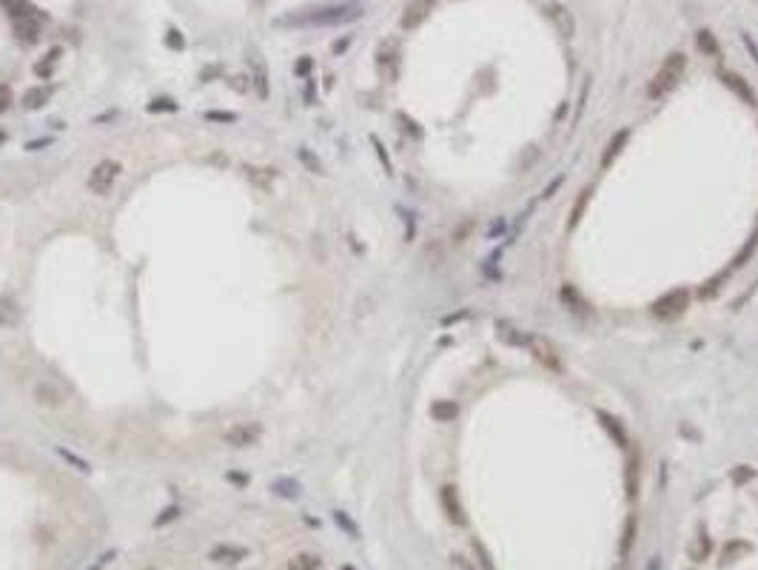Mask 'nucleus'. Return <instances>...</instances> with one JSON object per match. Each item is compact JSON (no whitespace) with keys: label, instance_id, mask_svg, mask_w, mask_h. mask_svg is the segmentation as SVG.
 <instances>
[{"label":"nucleus","instance_id":"nucleus-1","mask_svg":"<svg viewBox=\"0 0 758 570\" xmlns=\"http://www.w3.org/2000/svg\"><path fill=\"white\" fill-rule=\"evenodd\" d=\"M362 15V3L359 0H348V3H337V6H322V9H311L302 15H291L277 20L280 26H340L348 20H356Z\"/></svg>","mask_w":758,"mask_h":570},{"label":"nucleus","instance_id":"nucleus-2","mask_svg":"<svg viewBox=\"0 0 758 570\" xmlns=\"http://www.w3.org/2000/svg\"><path fill=\"white\" fill-rule=\"evenodd\" d=\"M684 69H687V57L681 52H673L670 57L661 63V69L656 72V77L650 80L647 86V97L650 100H658V97H667L679 86V80L684 77Z\"/></svg>","mask_w":758,"mask_h":570},{"label":"nucleus","instance_id":"nucleus-3","mask_svg":"<svg viewBox=\"0 0 758 570\" xmlns=\"http://www.w3.org/2000/svg\"><path fill=\"white\" fill-rule=\"evenodd\" d=\"M690 299L693 296H690L687 288H673V291H667L664 296H658L653 303V314L658 319H676L690 308Z\"/></svg>","mask_w":758,"mask_h":570},{"label":"nucleus","instance_id":"nucleus-4","mask_svg":"<svg viewBox=\"0 0 758 570\" xmlns=\"http://www.w3.org/2000/svg\"><path fill=\"white\" fill-rule=\"evenodd\" d=\"M120 171H123V166H120L117 160H103L92 168V174H88V191L97 194V197H106L111 194L114 183H117V177Z\"/></svg>","mask_w":758,"mask_h":570},{"label":"nucleus","instance_id":"nucleus-5","mask_svg":"<svg viewBox=\"0 0 758 570\" xmlns=\"http://www.w3.org/2000/svg\"><path fill=\"white\" fill-rule=\"evenodd\" d=\"M525 345L533 354L536 363H542L548 371H556V374L562 371V363H559V354H556L553 342H548V340L539 337V334H530V337H525Z\"/></svg>","mask_w":758,"mask_h":570},{"label":"nucleus","instance_id":"nucleus-6","mask_svg":"<svg viewBox=\"0 0 758 570\" xmlns=\"http://www.w3.org/2000/svg\"><path fill=\"white\" fill-rule=\"evenodd\" d=\"M434 6H436V0H408L405 9H402V17H400V26L405 29V32L422 26L425 17L434 12Z\"/></svg>","mask_w":758,"mask_h":570},{"label":"nucleus","instance_id":"nucleus-7","mask_svg":"<svg viewBox=\"0 0 758 570\" xmlns=\"http://www.w3.org/2000/svg\"><path fill=\"white\" fill-rule=\"evenodd\" d=\"M624 488H627V499H630V502L639 496V488H642V454H639V448H630V454H627V465H624Z\"/></svg>","mask_w":758,"mask_h":570},{"label":"nucleus","instance_id":"nucleus-8","mask_svg":"<svg viewBox=\"0 0 758 570\" xmlns=\"http://www.w3.org/2000/svg\"><path fill=\"white\" fill-rule=\"evenodd\" d=\"M260 436H262V428H260L257 422H239V425H234V428H228V431L223 434V439H226L228 445H234V448L257 445Z\"/></svg>","mask_w":758,"mask_h":570},{"label":"nucleus","instance_id":"nucleus-9","mask_svg":"<svg viewBox=\"0 0 758 570\" xmlns=\"http://www.w3.org/2000/svg\"><path fill=\"white\" fill-rule=\"evenodd\" d=\"M439 505H442V511L448 516V522L453 525H465V507L459 502V493L453 485H442L439 488Z\"/></svg>","mask_w":758,"mask_h":570},{"label":"nucleus","instance_id":"nucleus-10","mask_svg":"<svg viewBox=\"0 0 758 570\" xmlns=\"http://www.w3.org/2000/svg\"><path fill=\"white\" fill-rule=\"evenodd\" d=\"M596 422L604 428V434H608L619 448H630V442H627V431H624V425L619 422V419L613 416V413H608V411H596Z\"/></svg>","mask_w":758,"mask_h":570},{"label":"nucleus","instance_id":"nucleus-11","mask_svg":"<svg viewBox=\"0 0 758 570\" xmlns=\"http://www.w3.org/2000/svg\"><path fill=\"white\" fill-rule=\"evenodd\" d=\"M721 83L730 88V92L736 95V97H741L747 106H758V100H755V95H752V88H750V83L741 77V74H736V72H721Z\"/></svg>","mask_w":758,"mask_h":570},{"label":"nucleus","instance_id":"nucleus-12","mask_svg":"<svg viewBox=\"0 0 758 570\" xmlns=\"http://www.w3.org/2000/svg\"><path fill=\"white\" fill-rule=\"evenodd\" d=\"M544 15H548L551 20H553V26L559 29V35L562 38H573V29H576V23H573V15L562 6V3H548L544 6Z\"/></svg>","mask_w":758,"mask_h":570},{"label":"nucleus","instance_id":"nucleus-13","mask_svg":"<svg viewBox=\"0 0 758 570\" xmlns=\"http://www.w3.org/2000/svg\"><path fill=\"white\" fill-rule=\"evenodd\" d=\"M0 6L15 20H40V12L29 0H0Z\"/></svg>","mask_w":758,"mask_h":570},{"label":"nucleus","instance_id":"nucleus-14","mask_svg":"<svg viewBox=\"0 0 758 570\" xmlns=\"http://www.w3.org/2000/svg\"><path fill=\"white\" fill-rule=\"evenodd\" d=\"M627 140H630V129H622V132H616L610 137L608 148H604V155H601V168H610L613 166V160L622 155V148L627 145Z\"/></svg>","mask_w":758,"mask_h":570},{"label":"nucleus","instance_id":"nucleus-15","mask_svg":"<svg viewBox=\"0 0 758 570\" xmlns=\"http://www.w3.org/2000/svg\"><path fill=\"white\" fill-rule=\"evenodd\" d=\"M208 559H211V562H228V564H237V562H242V559H248V551L239 548V545H217V548H211Z\"/></svg>","mask_w":758,"mask_h":570},{"label":"nucleus","instance_id":"nucleus-16","mask_svg":"<svg viewBox=\"0 0 758 570\" xmlns=\"http://www.w3.org/2000/svg\"><path fill=\"white\" fill-rule=\"evenodd\" d=\"M431 416L436 419V422H453V419L459 416V405L453 399H436L431 405Z\"/></svg>","mask_w":758,"mask_h":570},{"label":"nucleus","instance_id":"nucleus-17","mask_svg":"<svg viewBox=\"0 0 758 570\" xmlns=\"http://www.w3.org/2000/svg\"><path fill=\"white\" fill-rule=\"evenodd\" d=\"M15 32H17V40L26 43V46H32L38 43V32H40V20H17L15 26Z\"/></svg>","mask_w":758,"mask_h":570},{"label":"nucleus","instance_id":"nucleus-18","mask_svg":"<svg viewBox=\"0 0 758 570\" xmlns=\"http://www.w3.org/2000/svg\"><path fill=\"white\" fill-rule=\"evenodd\" d=\"M695 46H699V52L702 54H707V57H718V40H716V35L710 32V29H699V35H695Z\"/></svg>","mask_w":758,"mask_h":570},{"label":"nucleus","instance_id":"nucleus-19","mask_svg":"<svg viewBox=\"0 0 758 570\" xmlns=\"http://www.w3.org/2000/svg\"><path fill=\"white\" fill-rule=\"evenodd\" d=\"M17 317H20V311H17L15 299L12 296H0V325L12 328V325H17Z\"/></svg>","mask_w":758,"mask_h":570},{"label":"nucleus","instance_id":"nucleus-20","mask_svg":"<svg viewBox=\"0 0 758 570\" xmlns=\"http://www.w3.org/2000/svg\"><path fill=\"white\" fill-rule=\"evenodd\" d=\"M635 530H639V519H635L633 514L627 516V522H624V533H622V545H619V551H622V556H630V551H633V542H635Z\"/></svg>","mask_w":758,"mask_h":570},{"label":"nucleus","instance_id":"nucleus-21","mask_svg":"<svg viewBox=\"0 0 758 570\" xmlns=\"http://www.w3.org/2000/svg\"><path fill=\"white\" fill-rule=\"evenodd\" d=\"M35 399H38L40 405H46V408H57L63 397H60V391H54L49 382H40V385L35 388Z\"/></svg>","mask_w":758,"mask_h":570},{"label":"nucleus","instance_id":"nucleus-22","mask_svg":"<svg viewBox=\"0 0 758 570\" xmlns=\"http://www.w3.org/2000/svg\"><path fill=\"white\" fill-rule=\"evenodd\" d=\"M562 303H564L573 314H587V303L573 291V285H564V288H562Z\"/></svg>","mask_w":758,"mask_h":570},{"label":"nucleus","instance_id":"nucleus-23","mask_svg":"<svg viewBox=\"0 0 758 570\" xmlns=\"http://www.w3.org/2000/svg\"><path fill=\"white\" fill-rule=\"evenodd\" d=\"M288 570H319V559L308 556V553H299L288 562Z\"/></svg>","mask_w":758,"mask_h":570},{"label":"nucleus","instance_id":"nucleus-24","mask_svg":"<svg viewBox=\"0 0 758 570\" xmlns=\"http://www.w3.org/2000/svg\"><path fill=\"white\" fill-rule=\"evenodd\" d=\"M271 491H277V493L285 496V499H297V496H299V485L291 482V479H277V482L271 485Z\"/></svg>","mask_w":758,"mask_h":570},{"label":"nucleus","instance_id":"nucleus-25","mask_svg":"<svg viewBox=\"0 0 758 570\" xmlns=\"http://www.w3.org/2000/svg\"><path fill=\"white\" fill-rule=\"evenodd\" d=\"M254 88L260 97H268V77H265V66L262 63H254Z\"/></svg>","mask_w":758,"mask_h":570},{"label":"nucleus","instance_id":"nucleus-26","mask_svg":"<svg viewBox=\"0 0 758 570\" xmlns=\"http://www.w3.org/2000/svg\"><path fill=\"white\" fill-rule=\"evenodd\" d=\"M755 248H758V234H752V237L747 239V246L741 248V254L733 260V268H744V265H747V260L752 257V251H755Z\"/></svg>","mask_w":758,"mask_h":570},{"label":"nucleus","instance_id":"nucleus-27","mask_svg":"<svg viewBox=\"0 0 758 570\" xmlns=\"http://www.w3.org/2000/svg\"><path fill=\"white\" fill-rule=\"evenodd\" d=\"M333 522H337V525H340V528H342V530H345L351 539H359V528H356V525L348 519V514H345V511H333Z\"/></svg>","mask_w":758,"mask_h":570},{"label":"nucleus","instance_id":"nucleus-28","mask_svg":"<svg viewBox=\"0 0 758 570\" xmlns=\"http://www.w3.org/2000/svg\"><path fill=\"white\" fill-rule=\"evenodd\" d=\"M587 203H590V189H585V191H582L579 203H573V212H570V228L582 220V214H585V205H587Z\"/></svg>","mask_w":758,"mask_h":570},{"label":"nucleus","instance_id":"nucleus-29","mask_svg":"<svg viewBox=\"0 0 758 570\" xmlns=\"http://www.w3.org/2000/svg\"><path fill=\"white\" fill-rule=\"evenodd\" d=\"M46 97H49V95H46V88H29L26 97H23V103H26L29 109H40V106L46 103Z\"/></svg>","mask_w":758,"mask_h":570},{"label":"nucleus","instance_id":"nucleus-30","mask_svg":"<svg viewBox=\"0 0 758 570\" xmlns=\"http://www.w3.org/2000/svg\"><path fill=\"white\" fill-rule=\"evenodd\" d=\"M710 551H713V542H710V536H704V533H702V536H699V545L693 548V556L699 559V562H704V559L710 556Z\"/></svg>","mask_w":758,"mask_h":570},{"label":"nucleus","instance_id":"nucleus-31","mask_svg":"<svg viewBox=\"0 0 758 570\" xmlns=\"http://www.w3.org/2000/svg\"><path fill=\"white\" fill-rule=\"evenodd\" d=\"M755 476V470L750 468V465H739L736 470H733V482L736 485H744V482H750V479Z\"/></svg>","mask_w":758,"mask_h":570},{"label":"nucleus","instance_id":"nucleus-32","mask_svg":"<svg viewBox=\"0 0 758 570\" xmlns=\"http://www.w3.org/2000/svg\"><path fill=\"white\" fill-rule=\"evenodd\" d=\"M741 551H750V545H747V542H730V545L724 548V562H733V556L739 559Z\"/></svg>","mask_w":758,"mask_h":570},{"label":"nucleus","instance_id":"nucleus-33","mask_svg":"<svg viewBox=\"0 0 758 570\" xmlns=\"http://www.w3.org/2000/svg\"><path fill=\"white\" fill-rule=\"evenodd\" d=\"M57 454H60V457H63V459H69V462H72V465H74L77 470H83V473H88V470H92V468H88V462H83L80 457H74V454H69V451H63V448H57Z\"/></svg>","mask_w":758,"mask_h":570},{"label":"nucleus","instance_id":"nucleus-34","mask_svg":"<svg viewBox=\"0 0 758 570\" xmlns=\"http://www.w3.org/2000/svg\"><path fill=\"white\" fill-rule=\"evenodd\" d=\"M177 516H180V507H174V505H171V507H166V511H163V516H157V519H155V528H163V525L174 522Z\"/></svg>","mask_w":758,"mask_h":570},{"label":"nucleus","instance_id":"nucleus-35","mask_svg":"<svg viewBox=\"0 0 758 570\" xmlns=\"http://www.w3.org/2000/svg\"><path fill=\"white\" fill-rule=\"evenodd\" d=\"M166 46L168 49H183L186 46V38L177 32V29H168V35H166Z\"/></svg>","mask_w":758,"mask_h":570},{"label":"nucleus","instance_id":"nucleus-36","mask_svg":"<svg viewBox=\"0 0 758 570\" xmlns=\"http://www.w3.org/2000/svg\"><path fill=\"white\" fill-rule=\"evenodd\" d=\"M205 120H214V123H234L237 114L234 111H208Z\"/></svg>","mask_w":758,"mask_h":570},{"label":"nucleus","instance_id":"nucleus-37","mask_svg":"<svg viewBox=\"0 0 758 570\" xmlns=\"http://www.w3.org/2000/svg\"><path fill=\"white\" fill-rule=\"evenodd\" d=\"M473 548H476V553H479V564H482L484 570H496V567H494V562H491V556H488V551L482 548V542H473Z\"/></svg>","mask_w":758,"mask_h":570},{"label":"nucleus","instance_id":"nucleus-38","mask_svg":"<svg viewBox=\"0 0 758 570\" xmlns=\"http://www.w3.org/2000/svg\"><path fill=\"white\" fill-rule=\"evenodd\" d=\"M148 111H177V103H171V100L160 97V100H155V103L148 106Z\"/></svg>","mask_w":758,"mask_h":570},{"label":"nucleus","instance_id":"nucleus-39","mask_svg":"<svg viewBox=\"0 0 758 570\" xmlns=\"http://www.w3.org/2000/svg\"><path fill=\"white\" fill-rule=\"evenodd\" d=\"M299 160H302V163H306V166H308V168H311L314 174H319V171H322V166H319V160H317V157H311V155L306 152V148H302V152H299Z\"/></svg>","mask_w":758,"mask_h":570},{"label":"nucleus","instance_id":"nucleus-40","mask_svg":"<svg viewBox=\"0 0 758 570\" xmlns=\"http://www.w3.org/2000/svg\"><path fill=\"white\" fill-rule=\"evenodd\" d=\"M471 228H473V223H471V220H468L465 225H457V231H453V243H465L468 234H471Z\"/></svg>","mask_w":758,"mask_h":570},{"label":"nucleus","instance_id":"nucleus-41","mask_svg":"<svg viewBox=\"0 0 758 570\" xmlns=\"http://www.w3.org/2000/svg\"><path fill=\"white\" fill-rule=\"evenodd\" d=\"M114 556H117V553H114V551H106V553H103V556H97V562H95V564H92V567H88V570H103V567H106V564H109V562H111V559H114Z\"/></svg>","mask_w":758,"mask_h":570},{"label":"nucleus","instance_id":"nucleus-42","mask_svg":"<svg viewBox=\"0 0 758 570\" xmlns=\"http://www.w3.org/2000/svg\"><path fill=\"white\" fill-rule=\"evenodd\" d=\"M311 66H314V60H311V57H299V63L294 66V72H297V74H308V72H311Z\"/></svg>","mask_w":758,"mask_h":570},{"label":"nucleus","instance_id":"nucleus-43","mask_svg":"<svg viewBox=\"0 0 758 570\" xmlns=\"http://www.w3.org/2000/svg\"><path fill=\"white\" fill-rule=\"evenodd\" d=\"M9 106H12V92L6 86H0V111H6Z\"/></svg>","mask_w":758,"mask_h":570},{"label":"nucleus","instance_id":"nucleus-44","mask_svg":"<svg viewBox=\"0 0 758 570\" xmlns=\"http://www.w3.org/2000/svg\"><path fill=\"white\" fill-rule=\"evenodd\" d=\"M744 43H747V49H750V54H752V60H755V63H758V49L752 46V40H750L747 35H744Z\"/></svg>","mask_w":758,"mask_h":570},{"label":"nucleus","instance_id":"nucleus-45","mask_svg":"<svg viewBox=\"0 0 758 570\" xmlns=\"http://www.w3.org/2000/svg\"><path fill=\"white\" fill-rule=\"evenodd\" d=\"M647 570H658V556H656V559H653V562L647 564Z\"/></svg>","mask_w":758,"mask_h":570},{"label":"nucleus","instance_id":"nucleus-46","mask_svg":"<svg viewBox=\"0 0 758 570\" xmlns=\"http://www.w3.org/2000/svg\"><path fill=\"white\" fill-rule=\"evenodd\" d=\"M342 570H354V567H342Z\"/></svg>","mask_w":758,"mask_h":570},{"label":"nucleus","instance_id":"nucleus-47","mask_svg":"<svg viewBox=\"0 0 758 570\" xmlns=\"http://www.w3.org/2000/svg\"><path fill=\"white\" fill-rule=\"evenodd\" d=\"M0 143H3V134H0Z\"/></svg>","mask_w":758,"mask_h":570},{"label":"nucleus","instance_id":"nucleus-48","mask_svg":"<svg viewBox=\"0 0 758 570\" xmlns=\"http://www.w3.org/2000/svg\"><path fill=\"white\" fill-rule=\"evenodd\" d=\"M145 570H155V567H145Z\"/></svg>","mask_w":758,"mask_h":570}]
</instances>
